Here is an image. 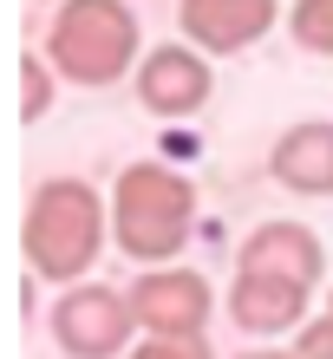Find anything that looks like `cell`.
I'll return each instance as SVG.
<instances>
[{
	"instance_id": "ba28073f",
	"label": "cell",
	"mask_w": 333,
	"mask_h": 359,
	"mask_svg": "<svg viewBox=\"0 0 333 359\" xmlns=\"http://www.w3.org/2000/svg\"><path fill=\"white\" fill-rule=\"evenodd\" d=\"M236 274H281V281L320 287V281H327V248H320V236H314L307 222L275 216V222H255V229L242 236Z\"/></svg>"
},
{
	"instance_id": "e0dca14e",
	"label": "cell",
	"mask_w": 333,
	"mask_h": 359,
	"mask_svg": "<svg viewBox=\"0 0 333 359\" xmlns=\"http://www.w3.org/2000/svg\"><path fill=\"white\" fill-rule=\"evenodd\" d=\"M327 307H333V294H327Z\"/></svg>"
},
{
	"instance_id": "8fae6325",
	"label": "cell",
	"mask_w": 333,
	"mask_h": 359,
	"mask_svg": "<svg viewBox=\"0 0 333 359\" xmlns=\"http://www.w3.org/2000/svg\"><path fill=\"white\" fill-rule=\"evenodd\" d=\"M13 79H20V98H13V111H20V131H27V124H39V118L53 111V92L66 86V79L53 72V59L39 53V46H33V53H20Z\"/></svg>"
},
{
	"instance_id": "30bf717a",
	"label": "cell",
	"mask_w": 333,
	"mask_h": 359,
	"mask_svg": "<svg viewBox=\"0 0 333 359\" xmlns=\"http://www.w3.org/2000/svg\"><path fill=\"white\" fill-rule=\"evenodd\" d=\"M268 177L294 196H333V118H301L268 144Z\"/></svg>"
},
{
	"instance_id": "7a4b0ae2",
	"label": "cell",
	"mask_w": 333,
	"mask_h": 359,
	"mask_svg": "<svg viewBox=\"0 0 333 359\" xmlns=\"http://www.w3.org/2000/svg\"><path fill=\"white\" fill-rule=\"evenodd\" d=\"M39 53L66 86L105 92L118 79H137L151 46H144V20L131 0H59L39 27Z\"/></svg>"
},
{
	"instance_id": "9c48e42d",
	"label": "cell",
	"mask_w": 333,
	"mask_h": 359,
	"mask_svg": "<svg viewBox=\"0 0 333 359\" xmlns=\"http://www.w3.org/2000/svg\"><path fill=\"white\" fill-rule=\"evenodd\" d=\"M229 320L255 340H275V333H301L314 320V287L281 281V274H236L229 281Z\"/></svg>"
},
{
	"instance_id": "4fadbf2b",
	"label": "cell",
	"mask_w": 333,
	"mask_h": 359,
	"mask_svg": "<svg viewBox=\"0 0 333 359\" xmlns=\"http://www.w3.org/2000/svg\"><path fill=\"white\" fill-rule=\"evenodd\" d=\"M124 359H216V346L203 340V333H183V340L177 333H144Z\"/></svg>"
},
{
	"instance_id": "5b68a950",
	"label": "cell",
	"mask_w": 333,
	"mask_h": 359,
	"mask_svg": "<svg viewBox=\"0 0 333 359\" xmlns=\"http://www.w3.org/2000/svg\"><path fill=\"white\" fill-rule=\"evenodd\" d=\"M131 313L144 333H203L216 313V281L203 268H183V262H163V268H144L131 287Z\"/></svg>"
},
{
	"instance_id": "9a60e30c",
	"label": "cell",
	"mask_w": 333,
	"mask_h": 359,
	"mask_svg": "<svg viewBox=\"0 0 333 359\" xmlns=\"http://www.w3.org/2000/svg\"><path fill=\"white\" fill-rule=\"evenodd\" d=\"M236 359H301V353H294V346H287V353H281V346H248V353H236Z\"/></svg>"
},
{
	"instance_id": "6da1fadb",
	"label": "cell",
	"mask_w": 333,
	"mask_h": 359,
	"mask_svg": "<svg viewBox=\"0 0 333 359\" xmlns=\"http://www.w3.org/2000/svg\"><path fill=\"white\" fill-rule=\"evenodd\" d=\"M111 242V203L98 196L86 177H46L33 183L27 216H20V255H27L33 281L79 287L98 268Z\"/></svg>"
},
{
	"instance_id": "52a82bcc",
	"label": "cell",
	"mask_w": 333,
	"mask_h": 359,
	"mask_svg": "<svg viewBox=\"0 0 333 359\" xmlns=\"http://www.w3.org/2000/svg\"><path fill=\"white\" fill-rule=\"evenodd\" d=\"M281 20V0H177V39L210 59H236L261 46Z\"/></svg>"
},
{
	"instance_id": "277c9868",
	"label": "cell",
	"mask_w": 333,
	"mask_h": 359,
	"mask_svg": "<svg viewBox=\"0 0 333 359\" xmlns=\"http://www.w3.org/2000/svg\"><path fill=\"white\" fill-rule=\"evenodd\" d=\"M46 333L66 359H124L131 333H144V327L131 313V294H118L105 281H79V287H59Z\"/></svg>"
},
{
	"instance_id": "2e32d148",
	"label": "cell",
	"mask_w": 333,
	"mask_h": 359,
	"mask_svg": "<svg viewBox=\"0 0 333 359\" xmlns=\"http://www.w3.org/2000/svg\"><path fill=\"white\" fill-rule=\"evenodd\" d=\"M33 7H59V0H33Z\"/></svg>"
},
{
	"instance_id": "5bb4252c",
	"label": "cell",
	"mask_w": 333,
	"mask_h": 359,
	"mask_svg": "<svg viewBox=\"0 0 333 359\" xmlns=\"http://www.w3.org/2000/svg\"><path fill=\"white\" fill-rule=\"evenodd\" d=\"M294 353H301V359H333V307L314 313V320L294 333Z\"/></svg>"
},
{
	"instance_id": "8992f818",
	"label": "cell",
	"mask_w": 333,
	"mask_h": 359,
	"mask_svg": "<svg viewBox=\"0 0 333 359\" xmlns=\"http://www.w3.org/2000/svg\"><path fill=\"white\" fill-rule=\"evenodd\" d=\"M131 92H137V104L151 118H170L177 124V118H196L203 104L216 98V66H210V53L190 46V39H170V46L144 53Z\"/></svg>"
},
{
	"instance_id": "7c38bea8",
	"label": "cell",
	"mask_w": 333,
	"mask_h": 359,
	"mask_svg": "<svg viewBox=\"0 0 333 359\" xmlns=\"http://www.w3.org/2000/svg\"><path fill=\"white\" fill-rule=\"evenodd\" d=\"M287 33H294L301 53L333 59V0H294L287 7Z\"/></svg>"
},
{
	"instance_id": "3957f363",
	"label": "cell",
	"mask_w": 333,
	"mask_h": 359,
	"mask_svg": "<svg viewBox=\"0 0 333 359\" xmlns=\"http://www.w3.org/2000/svg\"><path fill=\"white\" fill-rule=\"evenodd\" d=\"M190 229H196V183L177 163L137 157V163L118 170V183H111V242L137 268L177 262Z\"/></svg>"
}]
</instances>
